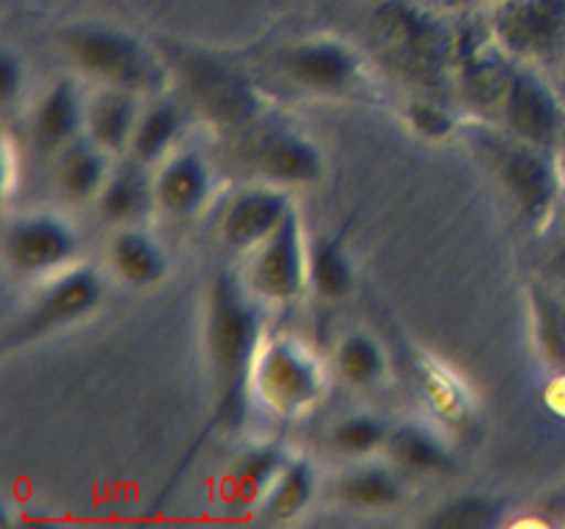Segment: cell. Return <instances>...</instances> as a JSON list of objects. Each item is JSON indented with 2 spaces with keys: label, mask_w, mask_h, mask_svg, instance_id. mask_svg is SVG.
<instances>
[{
  "label": "cell",
  "mask_w": 565,
  "mask_h": 529,
  "mask_svg": "<svg viewBox=\"0 0 565 529\" xmlns=\"http://www.w3.org/2000/svg\"><path fill=\"white\" fill-rule=\"evenodd\" d=\"M259 320L230 276L213 281L207 303V350L215 402L224 424L241 422L246 411V384L259 350Z\"/></svg>",
  "instance_id": "cell-1"
},
{
  "label": "cell",
  "mask_w": 565,
  "mask_h": 529,
  "mask_svg": "<svg viewBox=\"0 0 565 529\" xmlns=\"http://www.w3.org/2000/svg\"><path fill=\"white\" fill-rule=\"evenodd\" d=\"M259 402L279 417H296L320 400L323 369L312 353L292 339L263 342L252 367Z\"/></svg>",
  "instance_id": "cell-2"
},
{
  "label": "cell",
  "mask_w": 565,
  "mask_h": 529,
  "mask_svg": "<svg viewBox=\"0 0 565 529\" xmlns=\"http://www.w3.org/2000/svg\"><path fill=\"white\" fill-rule=\"evenodd\" d=\"M64 50L86 75L121 91H141L154 80L147 50L127 33L103 25H75L64 33Z\"/></svg>",
  "instance_id": "cell-3"
},
{
  "label": "cell",
  "mask_w": 565,
  "mask_h": 529,
  "mask_svg": "<svg viewBox=\"0 0 565 529\" xmlns=\"http://www.w3.org/2000/svg\"><path fill=\"white\" fill-rule=\"evenodd\" d=\"M375 28L395 61L412 69L419 80H430L445 66V31L417 6L406 0H390L375 14Z\"/></svg>",
  "instance_id": "cell-4"
},
{
  "label": "cell",
  "mask_w": 565,
  "mask_h": 529,
  "mask_svg": "<svg viewBox=\"0 0 565 529\" xmlns=\"http://www.w3.org/2000/svg\"><path fill=\"white\" fill-rule=\"evenodd\" d=\"M494 33L511 53L544 58L565 44V0H502Z\"/></svg>",
  "instance_id": "cell-5"
},
{
  "label": "cell",
  "mask_w": 565,
  "mask_h": 529,
  "mask_svg": "<svg viewBox=\"0 0 565 529\" xmlns=\"http://www.w3.org/2000/svg\"><path fill=\"white\" fill-rule=\"evenodd\" d=\"M103 298V281L94 270L75 268L70 273L58 276L36 301L28 306L20 323L14 325L17 339H31V336L44 334V331L61 328L75 320L86 317L94 312Z\"/></svg>",
  "instance_id": "cell-6"
},
{
  "label": "cell",
  "mask_w": 565,
  "mask_h": 529,
  "mask_svg": "<svg viewBox=\"0 0 565 529\" xmlns=\"http://www.w3.org/2000/svg\"><path fill=\"white\" fill-rule=\"evenodd\" d=\"M252 287L263 298L285 303L301 292L303 281L309 279V264H303L301 229L296 215H287L279 229L254 248Z\"/></svg>",
  "instance_id": "cell-7"
},
{
  "label": "cell",
  "mask_w": 565,
  "mask_h": 529,
  "mask_svg": "<svg viewBox=\"0 0 565 529\" xmlns=\"http://www.w3.org/2000/svg\"><path fill=\"white\" fill-rule=\"evenodd\" d=\"M6 253L17 273H53L75 257V235L55 218H20L6 235Z\"/></svg>",
  "instance_id": "cell-8"
},
{
  "label": "cell",
  "mask_w": 565,
  "mask_h": 529,
  "mask_svg": "<svg viewBox=\"0 0 565 529\" xmlns=\"http://www.w3.org/2000/svg\"><path fill=\"white\" fill-rule=\"evenodd\" d=\"M185 83L193 102L221 125H241L254 114V94L243 77L210 58H191L185 64Z\"/></svg>",
  "instance_id": "cell-9"
},
{
  "label": "cell",
  "mask_w": 565,
  "mask_h": 529,
  "mask_svg": "<svg viewBox=\"0 0 565 529\" xmlns=\"http://www.w3.org/2000/svg\"><path fill=\"white\" fill-rule=\"evenodd\" d=\"M287 215H290V202L285 193L270 191V187H252V191L237 193L226 207L221 218V237L230 248L248 251L268 240Z\"/></svg>",
  "instance_id": "cell-10"
},
{
  "label": "cell",
  "mask_w": 565,
  "mask_h": 529,
  "mask_svg": "<svg viewBox=\"0 0 565 529\" xmlns=\"http://www.w3.org/2000/svg\"><path fill=\"white\" fill-rule=\"evenodd\" d=\"M505 116L533 147H552L561 136V108L535 77L513 72L505 80Z\"/></svg>",
  "instance_id": "cell-11"
},
{
  "label": "cell",
  "mask_w": 565,
  "mask_h": 529,
  "mask_svg": "<svg viewBox=\"0 0 565 529\" xmlns=\"http://www.w3.org/2000/svg\"><path fill=\"white\" fill-rule=\"evenodd\" d=\"M539 149L541 147H533V143H527V147H511L502 154L500 163L502 182L511 191L513 202L530 218H544L557 196L555 169H552L550 160Z\"/></svg>",
  "instance_id": "cell-12"
},
{
  "label": "cell",
  "mask_w": 565,
  "mask_h": 529,
  "mask_svg": "<svg viewBox=\"0 0 565 529\" xmlns=\"http://www.w3.org/2000/svg\"><path fill=\"white\" fill-rule=\"evenodd\" d=\"M281 69L312 91H342L356 77V58L337 42L296 44L281 55Z\"/></svg>",
  "instance_id": "cell-13"
},
{
  "label": "cell",
  "mask_w": 565,
  "mask_h": 529,
  "mask_svg": "<svg viewBox=\"0 0 565 529\" xmlns=\"http://www.w3.org/2000/svg\"><path fill=\"white\" fill-rule=\"evenodd\" d=\"M83 121H86V116H83V105L75 86L70 80L55 83L33 114V143H36L39 152H64L66 147H72Z\"/></svg>",
  "instance_id": "cell-14"
},
{
  "label": "cell",
  "mask_w": 565,
  "mask_h": 529,
  "mask_svg": "<svg viewBox=\"0 0 565 529\" xmlns=\"http://www.w3.org/2000/svg\"><path fill=\"white\" fill-rule=\"evenodd\" d=\"M210 187L202 158L191 152L174 154L154 180V198L171 215H188L204 202Z\"/></svg>",
  "instance_id": "cell-15"
},
{
  "label": "cell",
  "mask_w": 565,
  "mask_h": 529,
  "mask_svg": "<svg viewBox=\"0 0 565 529\" xmlns=\"http://www.w3.org/2000/svg\"><path fill=\"white\" fill-rule=\"evenodd\" d=\"M259 171L274 182L307 185L320 176V152L298 136H270L257 152Z\"/></svg>",
  "instance_id": "cell-16"
},
{
  "label": "cell",
  "mask_w": 565,
  "mask_h": 529,
  "mask_svg": "<svg viewBox=\"0 0 565 529\" xmlns=\"http://www.w3.org/2000/svg\"><path fill=\"white\" fill-rule=\"evenodd\" d=\"M136 125V105H132L130 91L108 88L88 105L86 127L92 132V141L105 152L127 147L132 141Z\"/></svg>",
  "instance_id": "cell-17"
},
{
  "label": "cell",
  "mask_w": 565,
  "mask_h": 529,
  "mask_svg": "<svg viewBox=\"0 0 565 529\" xmlns=\"http://www.w3.org/2000/svg\"><path fill=\"white\" fill-rule=\"evenodd\" d=\"M55 182L58 191L66 198H81L103 193L105 182H108V163H105V149L97 143H72L61 152L58 169H55Z\"/></svg>",
  "instance_id": "cell-18"
},
{
  "label": "cell",
  "mask_w": 565,
  "mask_h": 529,
  "mask_svg": "<svg viewBox=\"0 0 565 529\" xmlns=\"http://www.w3.org/2000/svg\"><path fill=\"white\" fill-rule=\"evenodd\" d=\"M110 262L119 279L130 287L158 284L166 268L158 246L141 231H121L110 246Z\"/></svg>",
  "instance_id": "cell-19"
},
{
  "label": "cell",
  "mask_w": 565,
  "mask_h": 529,
  "mask_svg": "<svg viewBox=\"0 0 565 529\" xmlns=\"http://www.w3.org/2000/svg\"><path fill=\"white\" fill-rule=\"evenodd\" d=\"M285 466L287 457L279 446L265 444L243 452L230 472L232 494L241 496V499H259V496L268 494L270 485L279 479Z\"/></svg>",
  "instance_id": "cell-20"
},
{
  "label": "cell",
  "mask_w": 565,
  "mask_h": 529,
  "mask_svg": "<svg viewBox=\"0 0 565 529\" xmlns=\"http://www.w3.org/2000/svg\"><path fill=\"white\" fill-rule=\"evenodd\" d=\"M154 196V185H149L147 176L136 165H125L108 176L103 193H99V207L110 220H136L149 207Z\"/></svg>",
  "instance_id": "cell-21"
},
{
  "label": "cell",
  "mask_w": 565,
  "mask_h": 529,
  "mask_svg": "<svg viewBox=\"0 0 565 529\" xmlns=\"http://www.w3.org/2000/svg\"><path fill=\"white\" fill-rule=\"evenodd\" d=\"M390 452L401 466L412 468V472L430 474V472H445L450 468V452L441 446V441L436 435H430L428 430L417 428V424H406V428L395 430L390 435Z\"/></svg>",
  "instance_id": "cell-22"
},
{
  "label": "cell",
  "mask_w": 565,
  "mask_h": 529,
  "mask_svg": "<svg viewBox=\"0 0 565 529\" xmlns=\"http://www.w3.org/2000/svg\"><path fill=\"white\" fill-rule=\"evenodd\" d=\"M315 490L312 466L303 461L287 463L285 472L279 474L270 490L265 494V516L268 521H290L307 507Z\"/></svg>",
  "instance_id": "cell-23"
},
{
  "label": "cell",
  "mask_w": 565,
  "mask_h": 529,
  "mask_svg": "<svg viewBox=\"0 0 565 529\" xmlns=\"http://www.w3.org/2000/svg\"><path fill=\"white\" fill-rule=\"evenodd\" d=\"M340 496L345 505L362 510H386L401 501V483L386 468H359L340 483Z\"/></svg>",
  "instance_id": "cell-24"
},
{
  "label": "cell",
  "mask_w": 565,
  "mask_h": 529,
  "mask_svg": "<svg viewBox=\"0 0 565 529\" xmlns=\"http://www.w3.org/2000/svg\"><path fill=\"white\" fill-rule=\"evenodd\" d=\"M309 281H312L315 292L329 301L348 295L353 284L351 262H348L345 251L340 242L334 240H318L309 253Z\"/></svg>",
  "instance_id": "cell-25"
},
{
  "label": "cell",
  "mask_w": 565,
  "mask_h": 529,
  "mask_svg": "<svg viewBox=\"0 0 565 529\" xmlns=\"http://www.w3.org/2000/svg\"><path fill=\"white\" fill-rule=\"evenodd\" d=\"M337 373L351 386H373L384 375V353L367 334H351L337 347Z\"/></svg>",
  "instance_id": "cell-26"
},
{
  "label": "cell",
  "mask_w": 565,
  "mask_h": 529,
  "mask_svg": "<svg viewBox=\"0 0 565 529\" xmlns=\"http://www.w3.org/2000/svg\"><path fill=\"white\" fill-rule=\"evenodd\" d=\"M177 132H180V114H177L174 105H154V108L136 125L130 149L136 152L138 160L147 163V160L160 158V154L171 147Z\"/></svg>",
  "instance_id": "cell-27"
},
{
  "label": "cell",
  "mask_w": 565,
  "mask_h": 529,
  "mask_svg": "<svg viewBox=\"0 0 565 529\" xmlns=\"http://www.w3.org/2000/svg\"><path fill=\"white\" fill-rule=\"evenodd\" d=\"M331 441L345 455H367V452L384 446L390 435H386V428L379 419L367 417V413H356V417H345L331 430Z\"/></svg>",
  "instance_id": "cell-28"
},
{
  "label": "cell",
  "mask_w": 565,
  "mask_h": 529,
  "mask_svg": "<svg viewBox=\"0 0 565 529\" xmlns=\"http://www.w3.org/2000/svg\"><path fill=\"white\" fill-rule=\"evenodd\" d=\"M497 521V507L486 499H458L447 505L445 510L430 518L434 527H452V529H480L491 527Z\"/></svg>",
  "instance_id": "cell-29"
},
{
  "label": "cell",
  "mask_w": 565,
  "mask_h": 529,
  "mask_svg": "<svg viewBox=\"0 0 565 529\" xmlns=\"http://www.w3.org/2000/svg\"><path fill=\"white\" fill-rule=\"evenodd\" d=\"M539 339L544 345L546 356L555 364L565 367V320L561 309L550 298H539Z\"/></svg>",
  "instance_id": "cell-30"
},
{
  "label": "cell",
  "mask_w": 565,
  "mask_h": 529,
  "mask_svg": "<svg viewBox=\"0 0 565 529\" xmlns=\"http://www.w3.org/2000/svg\"><path fill=\"white\" fill-rule=\"evenodd\" d=\"M414 130L423 132L425 138H447L452 132V119L445 108L430 102H414L408 108Z\"/></svg>",
  "instance_id": "cell-31"
},
{
  "label": "cell",
  "mask_w": 565,
  "mask_h": 529,
  "mask_svg": "<svg viewBox=\"0 0 565 529\" xmlns=\"http://www.w3.org/2000/svg\"><path fill=\"white\" fill-rule=\"evenodd\" d=\"M425 389H428L430 400H434V406L439 408V413H445V417H456L463 408V400L461 395H458L456 386H452V380L447 378L445 373H439V369L425 373Z\"/></svg>",
  "instance_id": "cell-32"
},
{
  "label": "cell",
  "mask_w": 565,
  "mask_h": 529,
  "mask_svg": "<svg viewBox=\"0 0 565 529\" xmlns=\"http://www.w3.org/2000/svg\"><path fill=\"white\" fill-rule=\"evenodd\" d=\"M22 86V69L17 64V58L11 53H3L0 58V102L9 105L14 99V94Z\"/></svg>",
  "instance_id": "cell-33"
},
{
  "label": "cell",
  "mask_w": 565,
  "mask_h": 529,
  "mask_svg": "<svg viewBox=\"0 0 565 529\" xmlns=\"http://www.w3.org/2000/svg\"><path fill=\"white\" fill-rule=\"evenodd\" d=\"M458 3H469V0H458Z\"/></svg>",
  "instance_id": "cell-34"
}]
</instances>
